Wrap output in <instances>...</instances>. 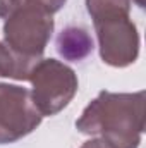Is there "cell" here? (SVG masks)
<instances>
[{
  "mask_svg": "<svg viewBox=\"0 0 146 148\" xmlns=\"http://www.w3.org/2000/svg\"><path fill=\"white\" fill-rule=\"evenodd\" d=\"M43 115L36 109L28 88L0 83V145H9L31 134L41 124Z\"/></svg>",
  "mask_w": 146,
  "mask_h": 148,
  "instance_id": "5",
  "label": "cell"
},
{
  "mask_svg": "<svg viewBox=\"0 0 146 148\" xmlns=\"http://www.w3.org/2000/svg\"><path fill=\"white\" fill-rule=\"evenodd\" d=\"M28 0H0V17L7 19L14 10L23 7Z\"/></svg>",
  "mask_w": 146,
  "mask_h": 148,
  "instance_id": "9",
  "label": "cell"
},
{
  "mask_svg": "<svg viewBox=\"0 0 146 148\" xmlns=\"http://www.w3.org/2000/svg\"><path fill=\"white\" fill-rule=\"evenodd\" d=\"M33 2H36L41 9H45L48 14H52V16H53L55 12H59V10L65 5V2H67V0H33Z\"/></svg>",
  "mask_w": 146,
  "mask_h": 148,
  "instance_id": "10",
  "label": "cell"
},
{
  "mask_svg": "<svg viewBox=\"0 0 146 148\" xmlns=\"http://www.w3.org/2000/svg\"><path fill=\"white\" fill-rule=\"evenodd\" d=\"M102 60L112 67H127L138 60L139 33L129 14H110L93 19Z\"/></svg>",
  "mask_w": 146,
  "mask_h": 148,
  "instance_id": "4",
  "label": "cell"
},
{
  "mask_svg": "<svg viewBox=\"0 0 146 148\" xmlns=\"http://www.w3.org/2000/svg\"><path fill=\"white\" fill-rule=\"evenodd\" d=\"M28 81L33 86L31 98L43 117L62 112L79 88L76 71L57 59H40Z\"/></svg>",
  "mask_w": 146,
  "mask_h": 148,
  "instance_id": "2",
  "label": "cell"
},
{
  "mask_svg": "<svg viewBox=\"0 0 146 148\" xmlns=\"http://www.w3.org/2000/svg\"><path fill=\"white\" fill-rule=\"evenodd\" d=\"M86 10L91 19L110 14H129L131 0H86Z\"/></svg>",
  "mask_w": 146,
  "mask_h": 148,
  "instance_id": "8",
  "label": "cell"
},
{
  "mask_svg": "<svg viewBox=\"0 0 146 148\" xmlns=\"http://www.w3.org/2000/svg\"><path fill=\"white\" fill-rule=\"evenodd\" d=\"M55 48L59 55L67 62H81L88 55H91L95 43L91 35L79 26L64 28L55 40Z\"/></svg>",
  "mask_w": 146,
  "mask_h": 148,
  "instance_id": "6",
  "label": "cell"
},
{
  "mask_svg": "<svg viewBox=\"0 0 146 148\" xmlns=\"http://www.w3.org/2000/svg\"><path fill=\"white\" fill-rule=\"evenodd\" d=\"M81 148H113V147H110L108 143L105 140H102V138H91V140L84 141L81 145Z\"/></svg>",
  "mask_w": 146,
  "mask_h": 148,
  "instance_id": "11",
  "label": "cell"
},
{
  "mask_svg": "<svg viewBox=\"0 0 146 148\" xmlns=\"http://www.w3.org/2000/svg\"><path fill=\"white\" fill-rule=\"evenodd\" d=\"M132 2H134L139 9H145V5H146V0H132Z\"/></svg>",
  "mask_w": 146,
  "mask_h": 148,
  "instance_id": "12",
  "label": "cell"
},
{
  "mask_svg": "<svg viewBox=\"0 0 146 148\" xmlns=\"http://www.w3.org/2000/svg\"><path fill=\"white\" fill-rule=\"evenodd\" d=\"M53 28V16L36 2L28 0L3 19V43L28 59L40 60L52 38Z\"/></svg>",
  "mask_w": 146,
  "mask_h": 148,
  "instance_id": "3",
  "label": "cell"
},
{
  "mask_svg": "<svg viewBox=\"0 0 146 148\" xmlns=\"http://www.w3.org/2000/svg\"><path fill=\"white\" fill-rule=\"evenodd\" d=\"M43 59V57H41ZM38 60L28 59L14 52L9 45L0 41V77H9L16 81H28L31 69Z\"/></svg>",
  "mask_w": 146,
  "mask_h": 148,
  "instance_id": "7",
  "label": "cell"
},
{
  "mask_svg": "<svg viewBox=\"0 0 146 148\" xmlns=\"http://www.w3.org/2000/svg\"><path fill=\"white\" fill-rule=\"evenodd\" d=\"M145 90L100 91L76 121V129L102 138L113 148H139L145 133Z\"/></svg>",
  "mask_w": 146,
  "mask_h": 148,
  "instance_id": "1",
  "label": "cell"
}]
</instances>
